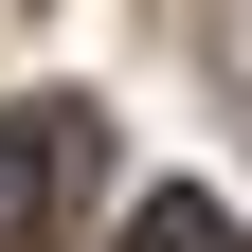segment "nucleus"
<instances>
[{
    "instance_id": "1",
    "label": "nucleus",
    "mask_w": 252,
    "mask_h": 252,
    "mask_svg": "<svg viewBox=\"0 0 252 252\" xmlns=\"http://www.w3.org/2000/svg\"><path fill=\"white\" fill-rule=\"evenodd\" d=\"M54 126H0V252H36V216H54Z\"/></svg>"
},
{
    "instance_id": "2",
    "label": "nucleus",
    "mask_w": 252,
    "mask_h": 252,
    "mask_svg": "<svg viewBox=\"0 0 252 252\" xmlns=\"http://www.w3.org/2000/svg\"><path fill=\"white\" fill-rule=\"evenodd\" d=\"M126 252H252V234H234V216H216V198H180V180H162V198L126 216Z\"/></svg>"
}]
</instances>
